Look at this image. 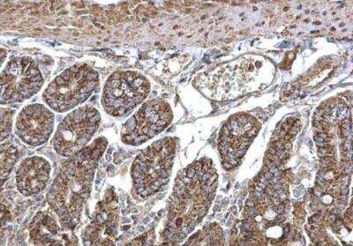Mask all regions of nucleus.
<instances>
[{
    "label": "nucleus",
    "instance_id": "1",
    "mask_svg": "<svg viewBox=\"0 0 353 246\" xmlns=\"http://www.w3.org/2000/svg\"><path fill=\"white\" fill-rule=\"evenodd\" d=\"M217 175L210 160L201 159L181 170L170 198L163 239L184 240L203 220L215 194Z\"/></svg>",
    "mask_w": 353,
    "mask_h": 246
},
{
    "label": "nucleus",
    "instance_id": "2",
    "mask_svg": "<svg viewBox=\"0 0 353 246\" xmlns=\"http://www.w3.org/2000/svg\"><path fill=\"white\" fill-rule=\"evenodd\" d=\"M107 145L106 139L101 137L72 156L50 189L47 203L66 228L74 229L77 225Z\"/></svg>",
    "mask_w": 353,
    "mask_h": 246
},
{
    "label": "nucleus",
    "instance_id": "3",
    "mask_svg": "<svg viewBox=\"0 0 353 246\" xmlns=\"http://www.w3.org/2000/svg\"><path fill=\"white\" fill-rule=\"evenodd\" d=\"M176 153V141L165 138L143 151L132 163L131 176L134 192L147 198L168 183Z\"/></svg>",
    "mask_w": 353,
    "mask_h": 246
},
{
    "label": "nucleus",
    "instance_id": "4",
    "mask_svg": "<svg viewBox=\"0 0 353 246\" xmlns=\"http://www.w3.org/2000/svg\"><path fill=\"white\" fill-rule=\"evenodd\" d=\"M99 84V75L91 66L75 65L50 82L43 100L54 112L64 113L86 102Z\"/></svg>",
    "mask_w": 353,
    "mask_h": 246
},
{
    "label": "nucleus",
    "instance_id": "5",
    "mask_svg": "<svg viewBox=\"0 0 353 246\" xmlns=\"http://www.w3.org/2000/svg\"><path fill=\"white\" fill-rule=\"evenodd\" d=\"M150 92V81L140 72H117L103 87L102 105L110 116H125L143 103Z\"/></svg>",
    "mask_w": 353,
    "mask_h": 246
},
{
    "label": "nucleus",
    "instance_id": "6",
    "mask_svg": "<svg viewBox=\"0 0 353 246\" xmlns=\"http://www.w3.org/2000/svg\"><path fill=\"white\" fill-rule=\"evenodd\" d=\"M100 123V113L92 106L74 110L57 129L52 140L56 152L69 157L83 150L99 130Z\"/></svg>",
    "mask_w": 353,
    "mask_h": 246
},
{
    "label": "nucleus",
    "instance_id": "7",
    "mask_svg": "<svg viewBox=\"0 0 353 246\" xmlns=\"http://www.w3.org/2000/svg\"><path fill=\"white\" fill-rule=\"evenodd\" d=\"M43 85L42 72L33 59H12L1 74V104L24 102L39 93Z\"/></svg>",
    "mask_w": 353,
    "mask_h": 246
},
{
    "label": "nucleus",
    "instance_id": "8",
    "mask_svg": "<svg viewBox=\"0 0 353 246\" xmlns=\"http://www.w3.org/2000/svg\"><path fill=\"white\" fill-rule=\"evenodd\" d=\"M172 116L171 107L165 101H150L123 125L121 140L125 144L140 146L165 130Z\"/></svg>",
    "mask_w": 353,
    "mask_h": 246
},
{
    "label": "nucleus",
    "instance_id": "9",
    "mask_svg": "<svg viewBox=\"0 0 353 246\" xmlns=\"http://www.w3.org/2000/svg\"><path fill=\"white\" fill-rule=\"evenodd\" d=\"M260 126L257 119L248 115L233 116L223 125L219 135V148L225 168L238 165L259 132Z\"/></svg>",
    "mask_w": 353,
    "mask_h": 246
},
{
    "label": "nucleus",
    "instance_id": "10",
    "mask_svg": "<svg viewBox=\"0 0 353 246\" xmlns=\"http://www.w3.org/2000/svg\"><path fill=\"white\" fill-rule=\"evenodd\" d=\"M118 197L110 189L97 204L92 220L85 229L83 241L86 245H114L119 232Z\"/></svg>",
    "mask_w": 353,
    "mask_h": 246
},
{
    "label": "nucleus",
    "instance_id": "11",
    "mask_svg": "<svg viewBox=\"0 0 353 246\" xmlns=\"http://www.w3.org/2000/svg\"><path fill=\"white\" fill-rule=\"evenodd\" d=\"M54 114L43 104H30L19 113L15 121V134L25 144L42 146L54 130Z\"/></svg>",
    "mask_w": 353,
    "mask_h": 246
},
{
    "label": "nucleus",
    "instance_id": "12",
    "mask_svg": "<svg viewBox=\"0 0 353 246\" xmlns=\"http://www.w3.org/2000/svg\"><path fill=\"white\" fill-rule=\"evenodd\" d=\"M30 239L34 245H75L74 229L66 228L48 211H41L31 223Z\"/></svg>",
    "mask_w": 353,
    "mask_h": 246
},
{
    "label": "nucleus",
    "instance_id": "13",
    "mask_svg": "<svg viewBox=\"0 0 353 246\" xmlns=\"http://www.w3.org/2000/svg\"><path fill=\"white\" fill-rule=\"evenodd\" d=\"M52 166L40 156L28 157L21 163L17 173L18 191L26 197L39 194L49 185Z\"/></svg>",
    "mask_w": 353,
    "mask_h": 246
},
{
    "label": "nucleus",
    "instance_id": "14",
    "mask_svg": "<svg viewBox=\"0 0 353 246\" xmlns=\"http://www.w3.org/2000/svg\"><path fill=\"white\" fill-rule=\"evenodd\" d=\"M19 152L17 148L12 146V144L1 145V159H0V166H1V181L2 185H4L6 179L14 168L15 163L17 162Z\"/></svg>",
    "mask_w": 353,
    "mask_h": 246
},
{
    "label": "nucleus",
    "instance_id": "15",
    "mask_svg": "<svg viewBox=\"0 0 353 246\" xmlns=\"http://www.w3.org/2000/svg\"><path fill=\"white\" fill-rule=\"evenodd\" d=\"M14 115V110L11 109H1V141H4L11 134Z\"/></svg>",
    "mask_w": 353,
    "mask_h": 246
},
{
    "label": "nucleus",
    "instance_id": "16",
    "mask_svg": "<svg viewBox=\"0 0 353 246\" xmlns=\"http://www.w3.org/2000/svg\"><path fill=\"white\" fill-rule=\"evenodd\" d=\"M6 50L2 49V63L5 61L6 59Z\"/></svg>",
    "mask_w": 353,
    "mask_h": 246
}]
</instances>
